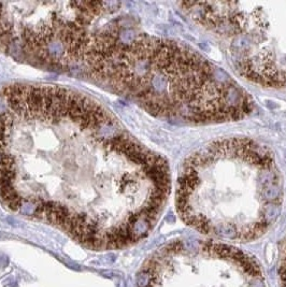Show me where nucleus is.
Wrapping results in <instances>:
<instances>
[{
    "instance_id": "f257e3e1",
    "label": "nucleus",
    "mask_w": 286,
    "mask_h": 287,
    "mask_svg": "<svg viewBox=\"0 0 286 287\" xmlns=\"http://www.w3.org/2000/svg\"><path fill=\"white\" fill-rule=\"evenodd\" d=\"M171 191L168 162L86 94L59 85L0 88V200L91 248L148 234Z\"/></svg>"
},
{
    "instance_id": "39448f33",
    "label": "nucleus",
    "mask_w": 286,
    "mask_h": 287,
    "mask_svg": "<svg viewBox=\"0 0 286 287\" xmlns=\"http://www.w3.org/2000/svg\"><path fill=\"white\" fill-rule=\"evenodd\" d=\"M67 265L69 266L70 268H72L73 270H80V266L79 265H75V263H67Z\"/></svg>"
},
{
    "instance_id": "20e7f679",
    "label": "nucleus",
    "mask_w": 286,
    "mask_h": 287,
    "mask_svg": "<svg viewBox=\"0 0 286 287\" xmlns=\"http://www.w3.org/2000/svg\"><path fill=\"white\" fill-rule=\"evenodd\" d=\"M119 2H0V52L49 71L79 70L89 38Z\"/></svg>"
},
{
    "instance_id": "7ed1b4c3",
    "label": "nucleus",
    "mask_w": 286,
    "mask_h": 287,
    "mask_svg": "<svg viewBox=\"0 0 286 287\" xmlns=\"http://www.w3.org/2000/svg\"><path fill=\"white\" fill-rule=\"evenodd\" d=\"M283 183L273 154L249 138L203 146L185 160L176 183L182 219L200 232L249 241L279 217Z\"/></svg>"
},
{
    "instance_id": "f03ea898",
    "label": "nucleus",
    "mask_w": 286,
    "mask_h": 287,
    "mask_svg": "<svg viewBox=\"0 0 286 287\" xmlns=\"http://www.w3.org/2000/svg\"><path fill=\"white\" fill-rule=\"evenodd\" d=\"M79 70L160 120L208 125L249 115L253 99L196 49L115 20L93 31Z\"/></svg>"
},
{
    "instance_id": "423d86ee",
    "label": "nucleus",
    "mask_w": 286,
    "mask_h": 287,
    "mask_svg": "<svg viewBox=\"0 0 286 287\" xmlns=\"http://www.w3.org/2000/svg\"><path fill=\"white\" fill-rule=\"evenodd\" d=\"M101 273L104 275V276H106V277H112V276L114 275V273L111 272V271H108V272H106V271H104V272H101Z\"/></svg>"
}]
</instances>
